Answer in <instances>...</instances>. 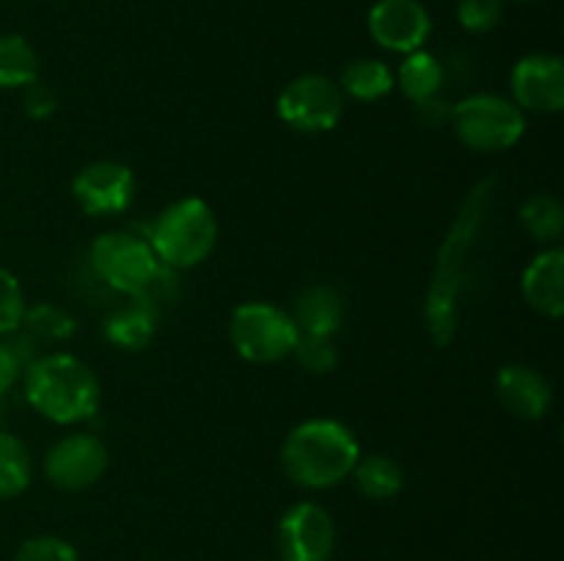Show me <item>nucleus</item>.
Instances as JSON below:
<instances>
[{"label":"nucleus","mask_w":564,"mask_h":561,"mask_svg":"<svg viewBox=\"0 0 564 561\" xmlns=\"http://www.w3.org/2000/svg\"><path fill=\"white\" fill-rule=\"evenodd\" d=\"M501 14H505V3L501 0H460L457 3V22L468 33L494 31L501 22Z\"/></svg>","instance_id":"obj_28"},{"label":"nucleus","mask_w":564,"mask_h":561,"mask_svg":"<svg viewBox=\"0 0 564 561\" xmlns=\"http://www.w3.org/2000/svg\"><path fill=\"white\" fill-rule=\"evenodd\" d=\"M446 72L444 64L427 50H416L402 58L400 69L394 72V88H400L402 97L411 99L413 105L424 102L430 97H438L444 88Z\"/></svg>","instance_id":"obj_18"},{"label":"nucleus","mask_w":564,"mask_h":561,"mask_svg":"<svg viewBox=\"0 0 564 561\" xmlns=\"http://www.w3.org/2000/svg\"><path fill=\"white\" fill-rule=\"evenodd\" d=\"M39 80V55L28 38L17 33L0 36V88H25Z\"/></svg>","instance_id":"obj_22"},{"label":"nucleus","mask_w":564,"mask_h":561,"mask_svg":"<svg viewBox=\"0 0 564 561\" xmlns=\"http://www.w3.org/2000/svg\"><path fill=\"white\" fill-rule=\"evenodd\" d=\"M358 493L369 501H391L405 487V473L400 462L386 454H361L350 473Z\"/></svg>","instance_id":"obj_19"},{"label":"nucleus","mask_w":564,"mask_h":561,"mask_svg":"<svg viewBox=\"0 0 564 561\" xmlns=\"http://www.w3.org/2000/svg\"><path fill=\"white\" fill-rule=\"evenodd\" d=\"M110 451L94 432H69L44 454V476L53 487L80 493L94 487L108 473Z\"/></svg>","instance_id":"obj_9"},{"label":"nucleus","mask_w":564,"mask_h":561,"mask_svg":"<svg viewBox=\"0 0 564 561\" xmlns=\"http://www.w3.org/2000/svg\"><path fill=\"white\" fill-rule=\"evenodd\" d=\"M523 231L543 248L560 245L564 234V207L554 193H534L518 212Z\"/></svg>","instance_id":"obj_21"},{"label":"nucleus","mask_w":564,"mask_h":561,"mask_svg":"<svg viewBox=\"0 0 564 561\" xmlns=\"http://www.w3.org/2000/svg\"><path fill=\"white\" fill-rule=\"evenodd\" d=\"M275 113L292 127L295 132H306V135H319V132H330L345 116V94H341L339 82L330 80L328 75H297L281 88L279 99H275Z\"/></svg>","instance_id":"obj_8"},{"label":"nucleus","mask_w":564,"mask_h":561,"mask_svg":"<svg viewBox=\"0 0 564 561\" xmlns=\"http://www.w3.org/2000/svg\"><path fill=\"white\" fill-rule=\"evenodd\" d=\"M25 308L28 302L20 278L11 270L0 267V336H9L14 330H20Z\"/></svg>","instance_id":"obj_26"},{"label":"nucleus","mask_w":564,"mask_h":561,"mask_svg":"<svg viewBox=\"0 0 564 561\" xmlns=\"http://www.w3.org/2000/svg\"><path fill=\"white\" fill-rule=\"evenodd\" d=\"M11 561H80L75 544L66 542L64 537L53 534H39V537L25 539Z\"/></svg>","instance_id":"obj_27"},{"label":"nucleus","mask_w":564,"mask_h":561,"mask_svg":"<svg viewBox=\"0 0 564 561\" xmlns=\"http://www.w3.org/2000/svg\"><path fill=\"white\" fill-rule=\"evenodd\" d=\"M22 330L31 336L36 344H61V341H69L75 336L77 322L64 306H55V302H36V306L25 308V317H22Z\"/></svg>","instance_id":"obj_24"},{"label":"nucleus","mask_w":564,"mask_h":561,"mask_svg":"<svg viewBox=\"0 0 564 561\" xmlns=\"http://www.w3.org/2000/svg\"><path fill=\"white\" fill-rule=\"evenodd\" d=\"M88 267L105 286L119 295H138L152 284L163 264L154 256L152 245L135 231H105L88 248Z\"/></svg>","instance_id":"obj_7"},{"label":"nucleus","mask_w":564,"mask_h":561,"mask_svg":"<svg viewBox=\"0 0 564 561\" xmlns=\"http://www.w3.org/2000/svg\"><path fill=\"white\" fill-rule=\"evenodd\" d=\"M154 256L169 270H193L213 256L218 245V218L204 198H176L143 234Z\"/></svg>","instance_id":"obj_4"},{"label":"nucleus","mask_w":564,"mask_h":561,"mask_svg":"<svg viewBox=\"0 0 564 561\" xmlns=\"http://www.w3.org/2000/svg\"><path fill=\"white\" fill-rule=\"evenodd\" d=\"M229 339L237 355L257 366H270L292 358L301 330L290 311L264 300L242 302L229 322Z\"/></svg>","instance_id":"obj_6"},{"label":"nucleus","mask_w":564,"mask_h":561,"mask_svg":"<svg viewBox=\"0 0 564 561\" xmlns=\"http://www.w3.org/2000/svg\"><path fill=\"white\" fill-rule=\"evenodd\" d=\"M449 116H452V105L446 102L444 97H430L424 102H416V119L422 127H441V124H449Z\"/></svg>","instance_id":"obj_30"},{"label":"nucleus","mask_w":564,"mask_h":561,"mask_svg":"<svg viewBox=\"0 0 564 561\" xmlns=\"http://www.w3.org/2000/svg\"><path fill=\"white\" fill-rule=\"evenodd\" d=\"M494 193V176L477 182L463 198L460 209L452 218L449 231L438 248L433 280H430L427 297H424V324H427L430 339L438 346L449 344L457 333V324H460L463 295H466L468 280H471L474 253L482 240L485 226H488Z\"/></svg>","instance_id":"obj_1"},{"label":"nucleus","mask_w":564,"mask_h":561,"mask_svg":"<svg viewBox=\"0 0 564 561\" xmlns=\"http://www.w3.org/2000/svg\"><path fill=\"white\" fill-rule=\"evenodd\" d=\"M20 377H22V363L17 361V355L11 352V346L6 344V339L0 336V396L9 394Z\"/></svg>","instance_id":"obj_31"},{"label":"nucleus","mask_w":564,"mask_h":561,"mask_svg":"<svg viewBox=\"0 0 564 561\" xmlns=\"http://www.w3.org/2000/svg\"><path fill=\"white\" fill-rule=\"evenodd\" d=\"M496 396L510 416L521 421H543L554 402L551 383L529 363H507L496 374Z\"/></svg>","instance_id":"obj_14"},{"label":"nucleus","mask_w":564,"mask_h":561,"mask_svg":"<svg viewBox=\"0 0 564 561\" xmlns=\"http://www.w3.org/2000/svg\"><path fill=\"white\" fill-rule=\"evenodd\" d=\"M292 358L301 363L303 372L308 374H330L339 363V350H336L334 336H312L301 333Z\"/></svg>","instance_id":"obj_25"},{"label":"nucleus","mask_w":564,"mask_h":561,"mask_svg":"<svg viewBox=\"0 0 564 561\" xmlns=\"http://www.w3.org/2000/svg\"><path fill=\"white\" fill-rule=\"evenodd\" d=\"M361 457L356 432L336 418H308L290 429L281 446V468L303 490H330L350 479Z\"/></svg>","instance_id":"obj_2"},{"label":"nucleus","mask_w":564,"mask_h":561,"mask_svg":"<svg viewBox=\"0 0 564 561\" xmlns=\"http://www.w3.org/2000/svg\"><path fill=\"white\" fill-rule=\"evenodd\" d=\"M281 561H328L336 548V522L325 506L301 501L281 515L275 528Z\"/></svg>","instance_id":"obj_10"},{"label":"nucleus","mask_w":564,"mask_h":561,"mask_svg":"<svg viewBox=\"0 0 564 561\" xmlns=\"http://www.w3.org/2000/svg\"><path fill=\"white\" fill-rule=\"evenodd\" d=\"M290 317L301 333L336 336L345 322V297L330 284H312L295 297Z\"/></svg>","instance_id":"obj_16"},{"label":"nucleus","mask_w":564,"mask_h":561,"mask_svg":"<svg viewBox=\"0 0 564 561\" xmlns=\"http://www.w3.org/2000/svg\"><path fill=\"white\" fill-rule=\"evenodd\" d=\"M339 88L358 102H378L394 91V69L380 58H356L341 69Z\"/></svg>","instance_id":"obj_20"},{"label":"nucleus","mask_w":564,"mask_h":561,"mask_svg":"<svg viewBox=\"0 0 564 561\" xmlns=\"http://www.w3.org/2000/svg\"><path fill=\"white\" fill-rule=\"evenodd\" d=\"M449 127L471 152H507L527 132V113L499 94H468L452 105Z\"/></svg>","instance_id":"obj_5"},{"label":"nucleus","mask_w":564,"mask_h":561,"mask_svg":"<svg viewBox=\"0 0 564 561\" xmlns=\"http://www.w3.org/2000/svg\"><path fill=\"white\" fill-rule=\"evenodd\" d=\"M72 198L91 218H113L135 201V174L116 160H94L72 179Z\"/></svg>","instance_id":"obj_11"},{"label":"nucleus","mask_w":564,"mask_h":561,"mask_svg":"<svg viewBox=\"0 0 564 561\" xmlns=\"http://www.w3.org/2000/svg\"><path fill=\"white\" fill-rule=\"evenodd\" d=\"M512 102L523 113H560L564 108V64L554 53H529L510 72Z\"/></svg>","instance_id":"obj_12"},{"label":"nucleus","mask_w":564,"mask_h":561,"mask_svg":"<svg viewBox=\"0 0 564 561\" xmlns=\"http://www.w3.org/2000/svg\"><path fill=\"white\" fill-rule=\"evenodd\" d=\"M22 385L28 405L61 427L88 421L102 396L94 369L69 352H44L33 358L22 372Z\"/></svg>","instance_id":"obj_3"},{"label":"nucleus","mask_w":564,"mask_h":561,"mask_svg":"<svg viewBox=\"0 0 564 561\" xmlns=\"http://www.w3.org/2000/svg\"><path fill=\"white\" fill-rule=\"evenodd\" d=\"M22 110L36 121L50 119V116L58 110V94H55L47 82L33 80L31 86L22 88Z\"/></svg>","instance_id":"obj_29"},{"label":"nucleus","mask_w":564,"mask_h":561,"mask_svg":"<svg viewBox=\"0 0 564 561\" xmlns=\"http://www.w3.org/2000/svg\"><path fill=\"white\" fill-rule=\"evenodd\" d=\"M3 407H6V396H0V418H3Z\"/></svg>","instance_id":"obj_32"},{"label":"nucleus","mask_w":564,"mask_h":561,"mask_svg":"<svg viewBox=\"0 0 564 561\" xmlns=\"http://www.w3.org/2000/svg\"><path fill=\"white\" fill-rule=\"evenodd\" d=\"M521 295L538 314L560 319L564 314V251L562 245L543 248L521 275Z\"/></svg>","instance_id":"obj_15"},{"label":"nucleus","mask_w":564,"mask_h":561,"mask_svg":"<svg viewBox=\"0 0 564 561\" xmlns=\"http://www.w3.org/2000/svg\"><path fill=\"white\" fill-rule=\"evenodd\" d=\"M33 460L17 435L0 429V498H17L31 487Z\"/></svg>","instance_id":"obj_23"},{"label":"nucleus","mask_w":564,"mask_h":561,"mask_svg":"<svg viewBox=\"0 0 564 561\" xmlns=\"http://www.w3.org/2000/svg\"><path fill=\"white\" fill-rule=\"evenodd\" d=\"M521 3H534V0H521Z\"/></svg>","instance_id":"obj_33"},{"label":"nucleus","mask_w":564,"mask_h":561,"mask_svg":"<svg viewBox=\"0 0 564 561\" xmlns=\"http://www.w3.org/2000/svg\"><path fill=\"white\" fill-rule=\"evenodd\" d=\"M369 36L389 53L408 55L424 47L433 22L419 0H378L367 16Z\"/></svg>","instance_id":"obj_13"},{"label":"nucleus","mask_w":564,"mask_h":561,"mask_svg":"<svg viewBox=\"0 0 564 561\" xmlns=\"http://www.w3.org/2000/svg\"><path fill=\"white\" fill-rule=\"evenodd\" d=\"M105 339L124 352H141L152 344L158 333V311L143 297L132 295L130 302L116 308L105 319Z\"/></svg>","instance_id":"obj_17"}]
</instances>
